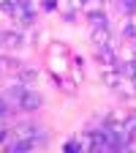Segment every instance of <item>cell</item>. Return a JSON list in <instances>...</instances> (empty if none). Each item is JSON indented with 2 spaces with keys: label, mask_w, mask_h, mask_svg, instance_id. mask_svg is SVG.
Segmentation results:
<instances>
[{
  "label": "cell",
  "mask_w": 136,
  "mask_h": 153,
  "mask_svg": "<svg viewBox=\"0 0 136 153\" xmlns=\"http://www.w3.org/2000/svg\"><path fill=\"white\" fill-rule=\"evenodd\" d=\"M90 41H93V49L95 47H112V33H109V27H95L90 33Z\"/></svg>",
  "instance_id": "4"
},
{
  "label": "cell",
  "mask_w": 136,
  "mask_h": 153,
  "mask_svg": "<svg viewBox=\"0 0 136 153\" xmlns=\"http://www.w3.org/2000/svg\"><path fill=\"white\" fill-rule=\"evenodd\" d=\"M133 68H136V57H133Z\"/></svg>",
  "instance_id": "14"
},
{
  "label": "cell",
  "mask_w": 136,
  "mask_h": 153,
  "mask_svg": "<svg viewBox=\"0 0 136 153\" xmlns=\"http://www.w3.org/2000/svg\"><path fill=\"white\" fill-rule=\"evenodd\" d=\"M3 41H6V30H0V47H3Z\"/></svg>",
  "instance_id": "13"
},
{
  "label": "cell",
  "mask_w": 136,
  "mask_h": 153,
  "mask_svg": "<svg viewBox=\"0 0 136 153\" xmlns=\"http://www.w3.org/2000/svg\"><path fill=\"white\" fill-rule=\"evenodd\" d=\"M101 8H104V0H85V8H82V11H85V14L90 16V14L101 11Z\"/></svg>",
  "instance_id": "9"
},
{
  "label": "cell",
  "mask_w": 136,
  "mask_h": 153,
  "mask_svg": "<svg viewBox=\"0 0 136 153\" xmlns=\"http://www.w3.org/2000/svg\"><path fill=\"white\" fill-rule=\"evenodd\" d=\"M133 44H136V41H133Z\"/></svg>",
  "instance_id": "15"
},
{
  "label": "cell",
  "mask_w": 136,
  "mask_h": 153,
  "mask_svg": "<svg viewBox=\"0 0 136 153\" xmlns=\"http://www.w3.org/2000/svg\"><path fill=\"white\" fill-rule=\"evenodd\" d=\"M41 107H44V96L38 90H33V88H27L22 93V99H19V104H16V109H22V112H35Z\"/></svg>",
  "instance_id": "1"
},
{
  "label": "cell",
  "mask_w": 136,
  "mask_h": 153,
  "mask_svg": "<svg viewBox=\"0 0 136 153\" xmlns=\"http://www.w3.org/2000/svg\"><path fill=\"white\" fill-rule=\"evenodd\" d=\"M68 76H71L76 85H82V82H85V60H82L79 55L71 57V63H68Z\"/></svg>",
  "instance_id": "3"
},
{
  "label": "cell",
  "mask_w": 136,
  "mask_h": 153,
  "mask_svg": "<svg viewBox=\"0 0 136 153\" xmlns=\"http://www.w3.org/2000/svg\"><path fill=\"white\" fill-rule=\"evenodd\" d=\"M125 128H128V134H131V137L136 140V112L125 118Z\"/></svg>",
  "instance_id": "11"
},
{
  "label": "cell",
  "mask_w": 136,
  "mask_h": 153,
  "mask_svg": "<svg viewBox=\"0 0 136 153\" xmlns=\"http://www.w3.org/2000/svg\"><path fill=\"white\" fill-rule=\"evenodd\" d=\"M63 148H65L68 153H74V150H76V153H79V150H82V148H79V137H74V140H68V142H65Z\"/></svg>",
  "instance_id": "12"
},
{
  "label": "cell",
  "mask_w": 136,
  "mask_h": 153,
  "mask_svg": "<svg viewBox=\"0 0 136 153\" xmlns=\"http://www.w3.org/2000/svg\"><path fill=\"white\" fill-rule=\"evenodd\" d=\"M101 79H104L112 90H117V85H120V79H123V74H120V68H104V71H101Z\"/></svg>",
  "instance_id": "5"
},
{
  "label": "cell",
  "mask_w": 136,
  "mask_h": 153,
  "mask_svg": "<svg viewBox=\"0 0 136 153\" xmlns=\"http://www.w3.org/2000/svg\"><path fill=\"white\" fill-rule=\"evenodd\" d=\"M16 74H19V82H25V85H33L38 79V68H30V66H22Z\"/></svg>",
  "instance_id": "7"
},
{
  "label": "cell",
  "mask_w": 136,
  "mask_h": 153,
  "mask_svg": "<svg viewBox=\"0 0 136 153\" xmlns=\"http://www.w3.org/2000/svg\"><path fill=\"white\" fill-rule=\"evenodd\" d=\"M90 27H93V30H95V27H109V16H106L104 11L90 14Z\"/></svg>",
  "instance_id": "8"
},
{
  "label": "cell",
  "mask_w": 136,
  "mask_h": 153,
  "mask_svg": "<svg viewBox=\"0 0 136 153\" xmlns=\"http://www.w3.org/2000/svg\"><path fill=\"white\" fill-rule=\"evenodd\" d=\"M95 60H98L101 71L104 68H117V55H114V47H95Z\"/></svg>",
  "instance_id": "2"
},
{
  "label": "cell",
  "mask_w": 136,
  "mask_h": 153,
  "mask_svg": "<svg viewBox=\"0 0 136 153\" xmlns=\"http://www.w3.org/2000/svg\"><path fill=\"white\" fill-rule=\"evenodd\" d=\"M25 44V38H22V33L19 30H6V41H3V47H8V49H19Z\"/></svg>",
  "instance_id": "6"
},
{
  "label": "cell",
  "mask_w": 136,
  "mask_h": 153,
  "mask_svg": "<svg viewBox=\"0 0 136 153\" xmlns=\"http://www.w3.org/2000/svg\"><path fill=\"white\" fill-rule=\"evenodd\" d=\"M117 3H120V8L125 11V14H136V0H117Z\"/></svg>",
  "instance_id": "10"
}]
</instances>
